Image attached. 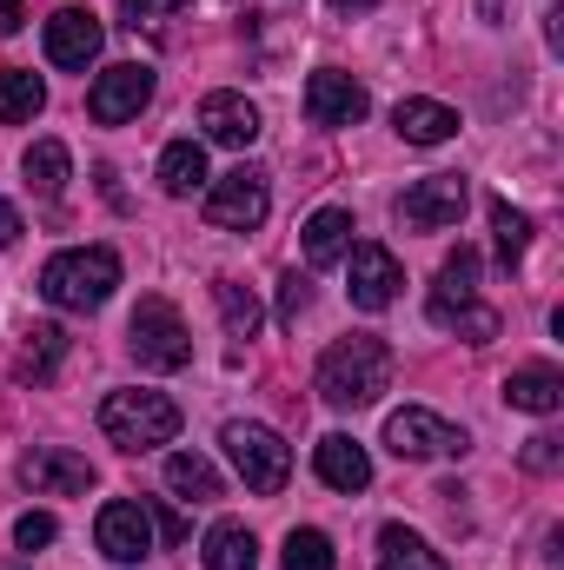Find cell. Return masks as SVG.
Segmentation results:
<instances>
[{"label":"cell","instance_id":"cell-19","mask_svg":"<svg viewBox=\"0 0 564 570\" xmlns=\"http://www.w3.org/2000/svg\"><path fill=\"white\" fill-rule=\"evenodd\" d=\"M392 127H399V140H412V146H445L458 134V114L445 100H399Z\"/></svg>","mask_w":564,"mask_h":570},{"label":"cell","instance_id":"cell-21","mask_svg":"<svg viewBox=\"0 0 564 570\" xmlns=\"http://www.w3.org/2000/svg\"><path fill=\"white\" fill-rule=\"evenodd\" d=\"M206 570H260V544H253V531L246 524H233V518H220L213 531H206Z\"/></svg>","mask_w":564,"mask_h":570},{"label":"cell","instance_id":"cell-3","mask_svg":"<svg viewBox=\"0 0 564 570\" xmlns=\"http://www.w3.org/2000/svg\"><path fill=\"white\" fill-rule=\"evenodd\" d=\"M100 431L120 451H153L179 438V405L166 392H107L100 399Z\"/></svg>","mask_w":564,"mask_h":570},{"label":"cell","instance_id":"cell-38","mask_svg":"<svg viewBox=\"0 0 564 570\" xmlns=\"http://www.w3.org/2000/svg\"><path fill=\"white\" fill-rule=\"evenodd\" d=\"M20 20H27V0H0V33H20Z\"/></svg>","mask_w":564,"mask_h":570},{"label":"cell","instance_id":"cell-28","mask_svg":"<svg viewBox=\"0 0 564 570\" xmlns=\"http://www.w3.org/2000/svg\"><path fill=\"white\" fill-rule=\"evenodd\" d=\"M492 233H498V259H505V266H518V259L532 253V219H525L512 199H492Z\"/></svg>","mask_w":564,"mask_h":570},{"label":"cell","instance_id":"cell-27","mask_svg":"<svg viewBox=\"0 0 564 570\" xmlns=\"http://www.w3.org/2000/svg\"><path fill=\"white\" fill-rule=\"evenodd\" d=\"M60 352H67V332L60 325H33L27 332V345H20V379H54V365H60Z\"/></svg>","mask_w":564,"mask_h":570},{"label":"cell","instance_id":"cell-13","mask_svg":"<svg viewBox=\"0 0 564 570\" xmlns=\"http://www.w3.org/2000/svg\"><path fill=\"white\" fill-rule=\"evenodd\" d=\"M94 538H100V551L114 564H140L146 551H153V518H146V504H134V498H114V504H100Z\"/></svg>","mask_w":564,"mask_h":570},{"label":"cell","instance_id":"cell-36","mask_svg":"<svg viewBox=\"0 0 564 570\" xmlns=\"http://www.w3.org/2000/svg\"><path fill=\"white\" fill-rule=\"evenodd\" d=\"M146 518L159 524V538H166V544H186V518H179L173 504H159V511H146Z\"/></svg>","mask_w":564,"mask_h":570},{"label":"cell","instance_id":"cell-18","mask_svg":"<svg viewBox=\"0 0 564 570\" xmlns=\"http://www.w3.org/2000/svg\"><path fill=\"white\" fill-rule=\"evenodd\" d=\"M471 285H478V253H471V246H458V253L445 259L438 285H431V325H451V318L471 305Z\"/></svg>","mask_w":564,"mask_h":570},{"label":"cell","instance_id":"cell-32","mask_svg":"<svg viewBox=\"0 0 564 570\" xmlns=\"http://www.w3.org/2000/svg\"><path fill=\"white\" fill-rule=\"evenodd\" d=\"M60 538V524L47 518V511H27V518H13V544L20 551H40V544H54Z\"/></svg>","mask_w":564,"mask_h":570},{"label":"cell","instance_id":"cell-20","mask_svg":"<svg viewBox=\"0 0 564 570\" xmlns=\"http://www.w3.org/2000/svg\"><path fill=\"white\" fill-rule=\"evenodd\" d=\"M299 239H305V266H339L346 246H352V213L346 206H319Z\"/></svg>","mask_w":564,"mask_h":570},{"label":"cell","instance_id":"cell-25","mask_svg":"<svg viewBox=\"0 0 564 570\" xmlns=\"http://www.w3.org/2000/svg\"><path fill=\"white\" fill-rule=\"evenodd\" d=\"M20 166H27V186H33L40 199H60V193H67V173H74V159H67V146H60V140H33Z\"/></svg>","mask_w":564,"mask_h":570},{"label":"cell","instance_id":"cell-8","mask_svg":"<svg viewBox=\"0 0 564 570\" xmlns=\"http://www.w3.org/2000/svg\"><path fill=\"white\" fill-rule=\"evenodd\" d=\"M346 292H352V305L359 312H386L392 298H399V259H392V246H379V239H359V246H346Z\"/></svg>","mask_w":564,"mask_h":570},{"label":"cell","instance_id":"cell-1","mask_svg":"<svg viewBox=\"0 0 564 570\" xmlns=\"http://www.w3.org/2000/svg\"><path fill=\"white\" fill-rule=\"evenodd\" d=\"M392 372H399L392 345L372 338V332H352L319 358V399L339 405V412H366V405H379L392 392Z\"/></svg>","mask_w":564,"mask_h":570},{"label":"cell","instance_id":"cell-5","mask_svg":"<svg viewBox=\"0 0 564 570\" xmlns=\"http://www.w3.org/2000/svg\"><path fill=\"white\" fill-rule=\"evenodd\" d=\"M220 444H226V458H233V471L246 478V491H260V498H280L285 478H292V451H285L280 431L266 425H226L220 431Z\"/></svg>","mask_w":564,"mask_h":570},{"label":"cell","instance_id":"cell-22","mask_svg":"<svg viewBox=\"0 0 564 570\" xmlns=\"http://www.w3.org/2000/svg\"><path fill=\"white\" fill-rule=\"evenodd\" d=\"M379 570H451L431 544H425L419 531H406V524H386L379 531Z\"/></svg>","mask_w":564,"mask_h":570},{"label":"cell","instance_id":"cell-30","mask_svg":"<svg viewBox=\"0 0 564 570\" xmlns=\"http://www.w3.org/2000/svg\"><path fill=\"white\" fill-rule=\"evenodd\" d=\"M339 558H332V538L325 531H285V570H332Z\"/></svg>","mask_w":564,"mask_h":570},{"label":"cell","instance_id":"cell-33","mask_svg":"<svg viewBox=\"0 0 564 570\" xmlns=\"http://www.w3.org/2000/svg\"><path fill=\"white\" fill-rule=\"evenodd\" d=\"M312 305V285L299 279V273H285L280 279V325H299V312Z\"/></svg>","mask_w":564,"mask_h":570},{"label":"cell","instance_id":"cell-12","mask_svg":"<svg viewBox=\"0 0 564 570\" xmlns=\"http://www.w3.org/2000/svg\"><path fill=\"white\" fill-rule=\"evenodd\" d=\"M20 484H33L40 498H80L94 491V464L80 451H60V444H33L20 458Z\"/></svg>","mask_w":564,"mask_h":570},{"label":"cell","instance_id":"cell-7","mask_svg":"<svg viewBox=\"0 0 564 570\" xmlns=\"http://www.w3.org/2000/svg\"><path fill=\"white\" fill-rule=\"evenodd\" d=\"M471 438L458 425H445L438 412H425V405H406V412H392L386 419V451L392 458H458Z\"/></svg>","mask_w":564,"mask_h":570},{"label":"cell","instance_id":"cell-31","mask_svg":"<svg viewBox=\"0 0 564 570\" xmlns=\"http://www.w3.org/2000/svg\"><path fill=\"white\" fill-rule=\"evenodd\" d=\"M451 332H458V338H465V345H492V338H498V312H492V305H478V298H471V305H465V312H458V318H451Z\"/></svg>","mask_w":564,"mask_h":570},{"label":"cell","instance_id":"cell-4","mask_svg":"<svg viewBox=\"0 0 564 570\" xmlns=\"http://www.w3.org/2000/svg\"><path fill=\"white\" fill-rule=\"evenodd\" d=\"M127 338H134V358H140L146 372H179V365H193V332H186V318H179L159 292H146L140 305H134Z\"/></svg>","mask_w":564,"mask_h":570},{"label":"cell","instance_id":"cell-39","mask_svg":"<svg viewBox=\"0 0 564 570\" xmlns=\"http://www.w3.org/2000/svg\"><path fill=\"white\" fill-rule=\"evenodd\" d=\"M379 0H332V13H372Z\"/></svg>","mask_w":564,"mask_h":570},{"label":"cell","instance_id":"cell-14","mask_svg":"<svg viewBox=\"0 0 564 570\" xmlns=\"http://www.w3.org/2000/svg\"><path fill=\"white\" fill-rule=\"evenodd\" d=\"M366 87L352 80V73H339V67H319L312 80H305V114L319 120V127H359L366 120Z\"/></svg>","mask_w":564,"mask_h":570},{"label":"cell","instance_id":"cell-37","mask_svg":"<svg viewBox=\"0 0 564 570\" xmlns=\"http://www.w3.org/2000/svg\"><path fill=\"white\" fill-rule=\"evenodd\" d=\"M20 233H27V226H20V213H13V206H7V199H0V246H13V239H20Z\"/></svg>","mask_w":564,"mask_h":570},{"label":"cell","instance_id":"cell-9","mask_svg":"<svg viewBox=\"0 0 564 570\" xmlns=\"http://www.w3.org/2000/svg\"><path fill=\"white\" fill-rule=\"evenodd\" d=\"M399 219H406V233H451L465 219V179L458 173H431L419 186H406Z\"/></svg>","mask_w":564,"mask_h":570},{"label":"cell","instance_id":"cell-11","mask_svg":"<svg viewBox=\"0 0 564 570\" xmlns=\"http://www.w3.org/2000/svg\"><path fill=\"white\" fill-rule=\"evenodd\" d=\"M100 47H107V27H100L87 7H60V13L47 20V60H54V67L87 73V67L100 60Z\"/></svg>","mask_w":564,"mask_h":570},{"label":"cell","instance_id":"cell-26","mask_svg":"<svg viewBox=\"0 0 564 570\" xmlns=\"http://www.w3.org/2000/svg\"><path fill=\"white\" fill-rule=\"evenodd\" d=\"M47 107V87H40V73H27V67H7L0 73V127H20V120H33Z\"/></svg>","mask_w":564,"mask_h":570},{"label":"cell","instance_id":"cell-29","mask_svg":"<svg viewBox=\"0 0 564 570\" xmlns=\"http://www.w3.org/2000/svg\"><path fill=\"white\" fill-rule=\"evenodd\" d=\"M213 298H220V318H226V332H233V338H253V332H260V298H253L246 285L220 279V285H213Z\"/></svg>","mask_w":564,"mask_h":570},{"label":"cell","instance_id":"cell-35","mask_svg":"<svg viewBox=\"0 0 564 570\" xmlns=\"http://www.w3.org/2000/svg\"><path fill=\"white\" fill-rule=\"evenodd\" d=\"M179 7H193V0H120L127 27H140V20H159V13H179Z\"/></svg>","mask_w":564,"mask_h":570},{"label":"cell","instance_id":"cell-6","mask_svg":"<svg viewBox=\"0 0 564 570\" xmlns=\"http://www.w3.org/2000/svg\"><path fill=\"white\" fill-rule=\"evenodd\" d=\"M266 206H273V193H266L260 166H233L226 179L206 186V226L213 233H253L266 219Z\"/></svg>","mask_w":564,"mask_h":570},{"label":"cell","instance_id":"cell-2","mask_svg":"<svg viewBox=\"0 0 564 570\" xmlns=\"http://www.w3.org/2000/svg\"><path fill=\"white\" fill-rule=\"evenodd\" d=\"M120 285V253L114 246H67L40 266V292L60 312H100Z\"/></svg>","mask_w":564,"mask_h":570},{"label":"cell","instance_id":"cell-10","mask_svg":"<svg viewBox=\"0 0 564 570\" xmlns=\"http://www.w3.org/2000/svg\"><path fill=\"white\" fill-rule=\"evenodd\" d=\"M146 100H153V67H140V60H120V67H107V73L94 80L87 114H94L100 127H127Z\"/></svg>","mask_w":564,"mask_h":570},{"label":"cell","instance_id":"cell-24","mask_svg":"<svg viewBox=\"0 0 564 570\" xmlns=\"http://www.w3.org/2000/svg\"><path fill=\"white\" fill-rule=\"evenodd\" d=\"M166 491H173V498H193V504H213V498H220V471H213L200 451H173V458H166Z\"/></svg>","mask_w":564,"mask_h":570},{"label":"cell","instance_id":"cell-23","mask_svg":"<svg viewBox=\"0 0 564 570\" xmlns=\"http://www.w3.org/2000/svg\"><path fill=\"white\" fill-rule=\"evenodd\" d=\"M159 186L173 193V199H186V193H200L206 186V146L200 140H173L159 153Z\"/></svg>","mask_w":564,"mask_h":570},{"label":"cell","instance_id":"cell-16","mask_svg":"<svg viewBox=\"0 0 564 570\" xmlns=\"http://www.w3.org/2000/svg\"><path fill=\"white\" fill-rule=\"evenodd\" d=\"M200 134L213 146H253L260 140V107L246 94H206L200 100Z\"/></svg>","mask_w":564,"mask_h":570},{"label":"cell","instance_id":"cell-34","mask_svg":"<svg viewBox=\"0 0 564 570\" xmlns=\"http://www.w3.org/2000/svg\"><path fill=\"white\" fill-rule=\"evenodd\" d=\"M525 471H558V438L552 431H538V438H525Z\"/></svg>","mask_w":564,"mask_h":570},{"label":"cell","instance_id":"cell-17","mask_svg":"<svg viewBox=\"0 0 564 570\" xmlns=\"http://www.w3.org/2000/svg\"><path fill=\"white\" fill-rule=\"evenodd\" d=\"M505 405H512V412H532V419H552L564 405V379L552 365H518V372L505 379Z\"/></svg>","mask_w":564,"mask_h":570},{"label":"cell","instance_id":"cell-15","mask_svg":"<svg viewBox=\"0 0 564 570\" xmlns=\"http://www.w3.org/2000/svg\"><path fill=\"white\" fill-rule=\"evenodd\" d=\"M312 471H319V484H332V491H346V498L372 484V458H366V444H352L346 431H332V438L312 444Z\"/></svg>","mask_w":564,"mask_h":570}]
</instances>
